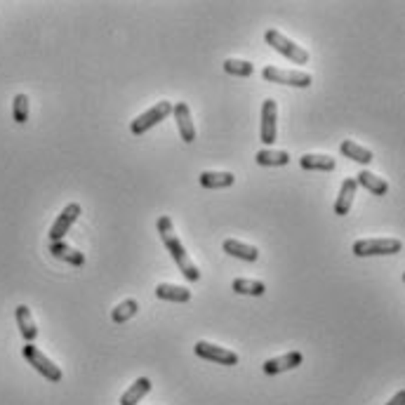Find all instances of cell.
I'll return each mask as SVG.
<instances>
[{"label":"cell","mask_w":405,"mask_h":405,"mask_svg":"<svg viewBox=\"0 0 405 405\" xmlns=\"http://www.w3.org/2000/svg\"><path fill=\"white\" fill-rule=\"evenodd\" d=\"M158 236L163 238L165 243V247H167V252L172 254V259L177 261V266H179V271L184 273V278L186 280H191V283H196L198 278H201V271H198V266L193 264V259L186 254L184 250V245H182V240L177 238V234H174V227H172V220L170 217H160L158 220Z\"/></svg>","instance_id":"6da1fadb"},{"label":"cell","mask_w":405,"mask_h":405,"mask_svg":"<svg viewBox=\"0 0 405 405\" xmlns=\"http://www.w3.org/2000/svg\"><path fill=\"white\" fill-rule=\"evenodd\" d=\"M264 40L269 43V45L276 49L278 54H283V57H288L290 61H295V64H307L309 61V52L304 49L302 45H297L295 40H290L288 36H283L280 31L276 29H269L264 33Z\"/></svg>","instance_id":"7a4b0ae2"},{"label":"cell","mask_w":405,"mask_h":405,"mask_svg":"<svg viewBox=\"0 0 405 405\" xmlns=\"http://www.w3.org/2000/svg\"><path fill=\"white\" fill-rule=\"evenodd\" d=\"M403 250V243L398 238H363L353 243L356 257H375V254H398Z\"/></svg>","instance_id":"3957f363"},{"label":"cell","mask_w":405,"mask_h":405,"mask_svg":"<svg viewBox=\"0 0 405 405\" xmlns=\"http://www.w3.org/2000/svg\"><path fill=\"white\" fill-rule=\"evenodd\" d=\"M22 353L29 360V365H33V370H38L45 379H49V382H61V377H64L61 375V367L54 365L36 344H24Z\"/></svg>","instance_id":"277c9868"},{"label":"cell","mask_w":405,"mask_h":405,"mask_svg":"<svg viewBox=\"0 0 405 405\" xmlns=\"http://www.w3.org/2000/svg\"><path fill=\"white\" fill-rule=\"evenodd\" d=\"M170 114H172V104L170 102H158L155 107L144 111L142 116H137L132 121V125H130V130H132V135H144L151 128L158 125L160 121H165Z\"/></svg>","instance_id":"5b68a950"},{"label":"cell","mask_w":405,"mask_h":405,"mask_svg":"<svg viewBox=\"0 0 405 405\" xmlns=\"http://www.w3.org/2000/svg\"><path fill=\"white\" fill-rule=\"evenodd\" d=\"M264 80L278 85H290V87H309L311 85V73L307 71H285V68L278 66H266L261 71Z\"/></svg>","instance_id":"8992f818"},{"label":"cell","mask_w":405,"mask_h":405,"mask_svg":"<svg viewBox=\"0 0 405 405\" xmlns=\"http://www.w3.org/2000/svg\"><path fill=\"white\" fill-rule=\"evenodd\" d=\"M193 351H196V356L213 360L217 365H238V353L229 351V349H224V346L210 344V342H196Z\"/></svg>","instance_id":"52a82bcc"},{"label":"cell","mask_w":405,"mask_h":405,"mask_svg":"<svg viewBox=\"0 0 405 405\" xmlns=\"http://www.w3.org/2000/svg\"><path fill=\"white\" fill-rule=\"evenodd\" d=\"M80 217V205L78 203H68L61 215L57 217V222L52 224L49 229V243H57V240H64V236L68 234V229L76 224V220Z\"/></svg>","instance_id":"ba28073f"},{"label":"cell","mask_w":405,"mask_h":405,"mask_svg":"<svg viewBox=\"0 0 405 405\" xmlns=\"http://www.w3.org/2000/svg\"><path fill=\"white\" fill-rule=\"evenodd\" d=\"M276 118H278V109L273 99H266L261 104V142L264 144H273L276 142Z\"/></svg>","instance_id":"9c48e42d"},{"label":"cell","mask_w":405,"mask_h":405,"mask_svg":"<svg viewBox=\"0 0 405 405\" xmlns=\"http://www.w3.org/2000/svg\"><path fill=\"white\" fill-rule=\"evenodd\" d=\"M302 351H290V353H283L278 358H269L264 360V372L266 375H280V372H288V370H295V367L302 365Z\"/></svg>","instance_id":"30bf717a"},{"label":"cell","mask_w":405,"mask_h":405,"mask_svg":"<svg viewBox=\"0 0 405 405\" xmlns=\"http://www.w3.org/2000/svg\"><path fill=\"white\" fill-rule=\"evenodd\" d=\"M172 114H174V121H177V128H179V135L186 144H191L196 139V125L191 121V109L186 102H177V107H172Z\"/></svg>","instance_id":"8fae6325"},{"label":"cell","mask_w":405,"mask_h":405,"mask_svg":"<svg viewBox=\"0 0 405 405\" xmlns=\"http://www.w3.org/2000/svg\"><path fill=\"white\" fill-rule=\"evenodd\" d=\"M356 191H358L356 179L349 177L342 182L339 196H337V201H335V215H339V217L349 215V210H351V205H353V198H356Z\"/></svg>","instance_id":"7c38bea8"},{"label":"cell","mask_w":405,"mask_h":405,"mask_svg":"<svg viewBox=\"0 0 405 405\" xmlns=\"http://www.w3.org/2000/svg\"><path fill=\"white\" fill-rule=\"evenodd\" d=\"M15 316H17V326H20L22 337L26 339V344H33V339L38 337V328H36V321H33V316H31V309L26 304H20Z\"/></svg>","instance_id":"4fadbf2b"},{"label":"cell","mask_w":405,"mask_h":405,"mask_svg":"<svg viewBox=\"0 0 405 405\" xmlns=\"http://www.w3.org/2000/svg\"><path fill=\"white\" fill-rule=\"evenodd\" d=\"M49 254H52L54 259L66 261V264H71V266H83L85 264V254L78 252V250H73V247L66 245L64 240L49 243Z\"/></svg>","instance_id":"5bb4252c"},{"label":"cell","mask_w":405,"mask_h":405,"mask_svg":"<svg viewBox=\"0 0 405 405\" xmlns=\"http://www.w3.org/2000/svg\"><path fill=\"white\" fill-rule=\"evenodd\" d=\"M224 252L231 254V257H236V259H243V261H257L259 259L257 247L247 245V243H240V240H234V238L224 240Z\"/></svg>","instance_id":"9a60e30c"},{"label":"cell","mask_w":405,"mask_h":405,"mask_svg":"<svg viewBox=\"0 0 405 405\" xmlns=\"http://www.w3.org/2000/svg\"><path fill=\"white\" fill-rule=\"evenodd\" d=\"M155 297H158V299H167V302L186 304V302H191V290L184 288V285L160 283L158 288H155Z\"/></svg>","instance_id":"2e32d148"},{"label":"cell","mask_w":405,"mask_h":405,"mask_svg":"<svg viewBox=\"0 0 405 405\" xmlns=\"http://www.w3.org/2000/svg\"><path fill=\"white\" fill-rule=\"evenodd\" d=\"M148 391H151V379L148 377L135 379V384L121 396V405H139V401L148 394Z\"/></svg>","instance_id":"e0dca14e"},{"label":"cell","mask_w":405,"mask_h":405,"mask_svg":"<svg viewBox=\"0 0 405 405\" xmlns=\"http://www.w3.org/2000/svg\"><path fill=\"white\" fill-rule=\"evenodd\" d=\"M356 184H360L370 193H375V196H386V193H389V184L370 170H360L358 177H356Z\"/></svg>","instance_id":"ac0fdd59"},{"label":"cell","mask_w":405,"mask_h":405,"mask_svg":"<svg viewBox=\"0 0 405 405\" xmlns=\"http://www.w3.org/2000/svg\"><path fill=\"white\" fill-rule=\"evenodd\" d=\"M299 165L304 167V170H321V172H330L335 170V158H330V155H323V153H304L302 158H299Z\"/></svg>","instance_id":"d6986e66"},{"label":"cell","mask_w":405,"mask_h":405,"mask_svg":"<svg viewBox=\"0 0 405 405\" xmlns=\"http://www.w3.org/2000/svg\"><path fill=\"white\" fill-rule=\"evenodd\" d=\"M198 182L205 189H227V186H231L236 182V177L234 172H201Z\"/></svg>","instance_id":"ffe728a7"},{"label":"cell","mask_w":405,"mask_h":405,"mask_svg":"<svg viewBox=\"0 0 405 405\" xmlns=\"http://www.w3.org/2000/svg\"><path fill=\"white\" fill-rule=\"evenodd\" d=\"M257 165H264V167H283L290 163V153L288 151H273V148H261L254 155Z\"/></svg>","instance_id":"44dd1931"},{"label":"cell","mask_w":405,"mask_h":405,"mask_svg":"<svg viewBox=\"0 0 405 405\" xmlns=\"http://www.w3.org/2000/svg\"><path fill=\"white\" fill-rule=\"evenodd\" d=\"M339 151L346 155V158H351V160H356V163H372V151H367L365 146H360L356 144V142H351V139H344L339 144Z\"/></svg>","instance_id":"7402d4cb"},{"label":"cell","mask_w":405,"mask_h":405,"mask_svg":"<svg viewBox=\"0 0 405 405\" xmlns=\"http://www.w3.org/2000/svg\"><path fill=\"white\" fill-rule=\"evenodd\" d=\"M231 288L238 295H252V297H261L266 292V285L261 280H250V278H236Z\"/></svg>","instance_id":"603a6c76"},{"label":"cell","mask_w":405,"mask_h":405,"mask_svg":"<svg viewBox=\"0 0 405 405\" xmlns=\"http://www.w3.org/2000/svg\"><path fill=\"white\" fill-rule=\"evenodd\" d=\"M137 311H139V304H137V299H123L118 307L111 311V321L114 323H128L130 319H135Z\"/></svg>","instance_id":"cb8c5ba5"},{"label":"cell","mask_w":405,"mask_h":405,"mask_svg":"<svg viewBox=\"0 0 405 405\" xmlns=\"http://www.w3.org/2000/svg\"><path fill=\"white\" fill-rule=\"evenodd\" d=\"M224 71H227L229 76H236V78H247L254 73V66L245 59H227L224 61Z\"/></svg>","instance_id":"d4e9b609"},{"label":"cell","mask_w":405,"mask_h":405,"mask_svg":"<svg viewBox=\"0 0 405 405\" xmlns=\"http://www.w3.org/2000/svg\"><path fill=\"white\" fill-rule=\"evenodd\" d=\"M12 118H15V123H24L29 121V97L26 95H17L15 102H12Z\"/></svg>","instance_id":"484cf974"},{"label":"cell","mask_w":405,"mask_h":405,"mask_svg":"<svg viewBox=\"0 0 405 405\" xmlns=\"http://www.w3.org/2000/svg\"><path fill=\"white\" fill-rule=\"evenodd\" d=\"M386 405H405V391H398V394L391 398V401L386 403Z\"/></svg>","instance_id":"4316f807"}]
</instances>
